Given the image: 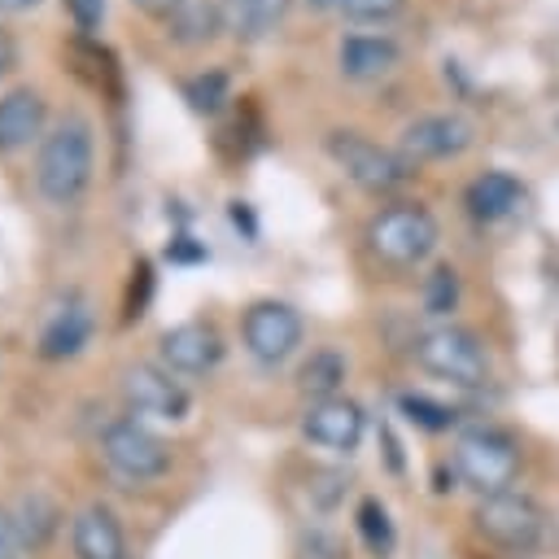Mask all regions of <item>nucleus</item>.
<instances>
[{"label": "nucleus", "mask_w": 559, "mask_h": 559, "mask_svg": "<svg viewBox=\"0 0 559 559\" xmlns=\"http://www.w3.org/2000/svg\"><path fill=\"white\" fill-rule=\"evenodd\" d=\"M188 240H192V236H175V240H170V249H166L170 262H201V258H210L201 245H188Z\"/></svg>", "instance_id": "obj_29"}, {"label": "nucleus", "mask_w": 559, "mask_h": 559, "mask_svg": "<svg viewBox=\"0 0 559 559\" xmlns=\"http://www.w3.org/2000/svg\"><path fill=\"white\" fill-rule=\"evenodd\" d=\"M297 384H301V393L314 397V402L336 397V389L345 384V358H341V349H314V354L301 362Z\"/></svg>", "instance_id": "obj_21"}, {"label": "nucleus", "mask_w": 559, "mask_h": 559, "mask_svg": "<svg viewBox=\"0 0 559 559\" xmlns=\"http://www.w3.org/2000/svg\"><path fill=\"white\" fill-rule=\"evenodd\" d=\"M402 9V0H345L341 13L354 22H389Z\"/></svg>", "instance_id": "obj_26"}, {"label": "nucleus", "mask_w": 559, "mask_h": 559, "mask_svg": "<svg viewBox=\"0 0 559 559\" xmlns=\"http://www.w3.org/2000/svg\"><path fill=\"white\" fill-rule=\"evenodd\" d=\"M231 223H236V227H245L249 236L258 231V227H253V214H249V205H245V201H231Z\"/></svg>", "instance_id": "obj_31"}, {"label": "nucleus", "mask_w": 559, "mask_h": 559, "mask_svg": "<svg viewBox=\"0 0 559 559\" xmlns=\"http://www.w3.org/2000/svg\"><path fill=\"white\" fill-rule=\"evenodd\" d=\"M301 432L310 445H323L332 454H354L362 432H367V415L358 402L349 397H328V402H310L306 419H301Z\"/></svg>", "instance_id": "obj_11"}, {"label": "nucleus", "mask_w": 559, "mask_h": 559, "mask_svg": "<svg viewBox=\"0 0 559 559\" xmlns=\"http://www.w3.org/2000/svg\"><path fill=\"white\" fill-rule=\"evenodd\" d=\"M301 314L288 306V301H253L249 310H245V319H240V336H245V349L258 358V362H266V367H275V362H284L297 345H301Z\"/></svg>", "instance_id": "obj_8"}, {"label": "nucleus", "mask_w": 559, "mask_h": 559, "mask_svg": "<svg viewBox=\"0 0 559 559\" xmlns=\"http://www.w3.org/2000/svg\"><path fill=\"white\" fill-rule=\"evenodd\" d=\"M92 166H96V144H92V127L83 118H66L57 122L44 140H39V157H35V188L44 192V201L52 205H74L87 183H92Z\"/></svg>", "instance_id": "obj_1"}, {"label": "nucleus", "mask_w": 559, "mask_h": 559, "mask_svg": "<svg viewBox=\"0 0 559 559\" xmlns=\"http://www.w3.org/2000/svg\"><path fill=\"white\" fill-rule=\"evenodd\" d=\"M87 341H92V310H87L79 297H70V301L44 323V332H39V354H44V358H74Z\"/></svg>", "instance_id": "obj_17"}, {"label": "nucleus", "mask_w": 559, "mask_h": 559, "mask_svg": "<svg viewBox=\"0 0 559 559\" xmlns=\"http://www.w3.org/2000/svg\"><path fill=\"white\" fill-rule=\"evenodd\" d=\"M520 201H524V183H520L511 170H485V175H476V179L467 183V210H472V218H480V223L507 218Z\"/></svg>", "instance_id": "obj_16"}, {"label": "nucleus", "mask_w": 559, "mask_h": 559, "mask_svg": "<svg viewBox=\"0 0 559 559\" xmlns=\"http://www.w3.org/2000/svg\"><path fill=\"white\" fill-rule=\"evenodd\" d=\"M122 393H127V402H131L135 415H153V419H166V424H179V419H188V411H192L188 389L170 376V367H157V362H135V367H127Z\"/></svg>", "instance_id": "obj_9"}, {"label": "nucleus", "mask_w": 559, "mask_h": 559, "mask_svg": "<svg viewBox=\"0 0 559 559\" xmlns=\"http://www.w3.org/2000/svg\"><path fill=\"white\" fill-rule=\"evenodd\" d=\"M288 4L293 0H223V26L236 39H262L284 22Z\"/></svg>", "instance_id": "obj_18"}, {"label": "nucleus", "mask_w": 559, "mask_h": 559, "mask_svg": "<svg viewBox=\"0 0 559 559\" xmlns=\"http://www.w3.org/2000/svg\"><path fill=\"white\" fill-rule=\"evenodd\" d=\"M306 4H310V9H341L345 0H306Z\"/></svg>", "instance_id": "obj_34"}, {"label": "nucleus", "mask_w": 559, "mask_h": 559, "mask_svg": "<svg viewBox=\"0 0 559 559\" xmlns=\"http://www.w3.org/2000/svg\"><path fill=\"white\" fill-rule=\"evenodd\" d=\"M100 454H105V463L118 476H127L135 485L157 480V476L170 472V445L153 428H144L140 419H114V424H105Z\"/></svg>", "instance_id": "obj_7"}, {"label": "nucleus", "mask_w": 559, "mask_h": 559, "mask_svg": "<svg viewBox=\"0 0 559 559\" xmlns=\"http://www.w3.org/2000/svg\"><path fill=\"white\" fill-rule=\"evenodd\" d=\"M39 0H0V9H9V13H22V9H35Z\"/></svg>", "instance_id": "obj_33"}, {"label": "nucleus", "mask_w": 559, "mask_h": 559, "mask_svg": "<svg viewBox=\"0 0 559 559\" xmlns=\"http://www.w3.org/2000/svg\"><path fill=\"white\" fill-rule=\"evenodd\" d=\"M472 122L463 114H424L415 122L402 127L397 135V153L415 166V162H441V157H459L472 148Z\"/></svg>", "instance_id": "obj_10"}, {"label": "nucleus", "mask_w": 559, "mask_h": 559, "mask_svg": "<svg viewBox=\"0 0 559 559\" xmlns=\"http://www.w3.org/2000/svg\"><path fill=\"white\" fill-rule=\"evenodd\" d=\"M415 362L428 376L450 380L459 389H476L489 380V354H485L480 336L467 328H454V323H441V328H428L424 336H415Z\"/></svg>", "instance_id": "obj_4"}, {"label": "nucleus", "mask_w": 559, "mask_h": 559, "mask_svg": "<svg viewBox=\"0 0 559 559\" xmlns=\"http://www.w3.org/2000/svg\"><path fill=\"white\" fill-rule=\"evenodd\" d=\"M328 153L332 162L345 170V179H354L362 192H397L411 179V162L397 148H384L376 140H367L362 131H332L328 135Z\"/></svg>", "instance_id": "obj_5"}, {"label": "nucleus", "mask_w": 559, "mask_h": 559, "mask_svg": "<svg viewBox=\"0 0 559 559\" xmlns=\"http://www.w3.org/2000/svg\"><path fill=\"white\" fill-rule=\"evenodd\" d=\"M183 100L197 109V114H218L227 100H231V83L223 70H201L192 79H183Z\"/></svg>", "instance_id": "obj_23"}, {"label": "nucleus", "mask_w": 559, "mask_h": 559, "mask_svg": "<svg viewBox=\"0 0 559 559\" xmlns=\"http://www.w3.org/2000/svg\"><path fill=\"white\" fill-rule=\"evenodd\" d=\"M13 66H17V39H13L9 31H0V79H4Z\"/></svg>", "instance_id": "obj_30"}, {"label": "nucleus", "mask_w": 559, "mask_h": 559, "mask_svg": "<svg viewBox=\"0 0 559 559\" xmlns=\"http://www.w3.org/2000/svg\"><path fill=\"white\" fill-rule=\"evenodd\" d=\"M70 546H74V559H127L122 524L105 502H92V507H83L74 515Z\"/></svg>", "instance_id": "obj_13"}, {"label": "nucleus", "mask_w": 559, "mask_h": 559, "mask_svg": "<svg viewBox=\"0 0 559 559\" xmlns=\"http://www.w3.org/2000/svg\"><path fill=\"white\" fill-rule=\"evenodd\" d=\"M397 44L389 35H345L341 48H336V61H341V74L345 79H380L397 66Z\"/></svg>", "instance_id": "obj_15"}, {"label": "nucleus", "mask_w": 559, "mask_h": 559, "mask_svg": "<svg viewBox=\"0 0 559 559\" xmlns=\"http://www.w3.org/2000/svg\"><path fill=\"white\" fill-rule=\"evenodd\" d=\"M223 26V4H205V0H188L170 22H166V35L183 48H197V44H210Z\"/></svg>", "instance_id": "obj_20"}, {"label": "nucleus", "mask_w": 559, "mask_h": 559, "mask_svg": "<svg viewBox=\"0 0 559 559\" xmlns=\"http://www.w3.org/2000/svg\"><path fill=\"white\" fill-rule=\"evenodd\" d=\"M0 559H17V542L9 533V520H0Z\"/></svg>", "instance_id": "obj_32"}, {"label": "nucleus", "mask_w": 559, "mask_h": 559, "mask_svg": "<svg viewBox=\"0 0 559 559\" xmlns=\"http://www.w3.org/2000/svg\"><path fill=\"white\" fill-rule=\"evenodd\" d=\"M354 524H358V537L367 542V550H371L376 559H389V555H393V520H389V511H384L376 498H362V502H358Z\"/></svg>", "instance_id": "obj_22"}, {"label": "nucleus", "mask_w": 559, "mask_h": 559, "mask_svg": "<svg viewBox=\"0 0 559 559\" xmlns=\"http://www.w3.org/2000/svg\"><path fill=\"white\" fill-rule=\"evenodd\" d=\"M459 306V271L454 266H432V275L424 280V310L428 314H450Z\"/></svg>", "instance_id": "obj_25"}, {"label": "nucleus", "mask_w": 559, "mask_h": 559, "mask_svg": "<svg viewBox=\"0 0 559 559\" xmlns=\"http://www.w3.org/2000/svg\"><path fill=\"white\" fill-rule=\"evenodd\" d=\"M66 9H70L74 26H79L83 35H92V31L100 26V17H105V0H66Z\"/></svg>", "instance_id": "obj_27"}, {"label": "nucleus", "mask_w": 559, "mask_h": 559, "mask_svg": "<svg viewBox=\"0 0 559 559\" xmlns=\"http://www.w3.org/2000/svg\"><path fill=\"white\" fill-rule=\"evenodd\" d=\"M397 411H402L411 424L428 428V432H441V428H450V424L459 419V415H454V406L432 402L428 393H402V397H397Z\"/></svg>", "instance_id": "obj_24"}, {"label": "nucleus", "mask_w": 559, "mask_h": 559, "mask_svg": "<svg viewBox=\"0 0 559 559\" xmlns=\"http://www.w3.org/2000/svg\"><path fill=\"white\" fill-rule=\"evenodd\" d=\"M454 476L472 485L480 498L507 493L520 476V445L502 428H467L454 441Z\"/></svg>", "instance_id": "obj_2"}, {"label": "nucleus", "mask_w": 559, "mask_h": 559, "mask_svg": "<svg viewBox=\"0 0 559 559\" xmlns=\"http://www.w3.org/2000/svg\"><path fill=\"white\" fill-rule=\"evenodd\" d=\"M162 358H166V367L179 371V376H205V371H214L218 358H223V336H218L214 323H201V319L179 323V328H170V332L162 336Z\"/></svg>", "instance_id": "obj_12"}, {"label": "nucleus", "mask_w": 559, "mask_h": 559, "mask_svg": "<svg viewBox=\"0 0 559 559\" xmlns=\"http://www.w3.org/2000/svg\"><path fill=\"white\" fill-rule=\"evenodd\" d=\"M140 13H148V17H162V22H170L188 0H131Z\"/></svg>", "instance_id": "obj_28"}, {"label": "nucleus", "mask_w": 559, "mask_h": 559, "mask_svg": "<svg viewBox=\"0 0 559 559\" xmlns=\"http://www.w3.org/2000/svg\"><path fill=\"white\" fill-rule=\"evenodd\" d=\"M48 118V105L35 87H13L0 96V153H17L31 140H39Z\"/></svg>", "instance_id": "obj_14"}, {"label": "nucleus", "mask_w": 559, "mask_h": 559, "mask_svg": "<svg viewBox=\"0 0 559 559\" xmlns=\"http://www.w3.org/2000/svg\"><path fill=\"white\" fill-rule=\"evenodd\" d=\"M472 520H476V533L485 542H493L502 550H515V555H528L546 537V511L528 493H515V489L480 498Z\"/></svg>", "instance_id": "obj_6"}, {"label": "nucleus", "mask_w": 559, "mask_h": 559, "mask_svg": "<svg viewBox=\"0 0 559 559\" xmlns=\"http://www.w3.org/2000/svg\"><path fill=\"white\" fill-rule=\"evenodd\" d=\"M437 218L424 205H389L367 223V249L389 266H419L437 249Z\"/></svg>", "instance_id": "obj_3"}, {"label": "nucleus", "mask_w": 559, "mask_h": 559, "mask_svg": "<svg viewBox=\"0 0 559 559\" xmlns=\"http://www.w3.org/2000/svg\"><path fill=\"white\" fill-rule=\"evenodd\" d=\"M9 533L17 542V550H39L52 533H57V507L44 498V493H31V498H17L13 507V520H9Z\"/></svg>", "instance_id": "obj_19"}]
</instances>
